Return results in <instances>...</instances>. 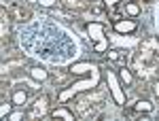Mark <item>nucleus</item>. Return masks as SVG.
Instances as JSON below:
<instances>
[{
  "instance_id": "f257e3e1",
  "label": "nucleus",
  "mask_w": 159,
  "mask_h": 121,
  "mask_svg": "<svg viewBox=\"0 0 159 121\" xmlns=\"http://www.w3.org/2000/svg\"><path fill=\"white\" fill-rule=\"evenodd\" d=\"M98 79H100V74H98V68H96V70L91 72V79H87V81H79V83H74L70 89L61 91V94H60V102H66L68 98H72L74 94H79V91H85V89L96 87V85H98Z\"/></svg>"
},
{
  "instance_id": "f03ea898",
  "label": "nucleus",
  "mask_w": 159,
  "mask_h": 121,
  "mask_svg": "<svg viewBox=\"0 0 159 121\" xmlns=\"http://www.w3.org/2000/svg\"><path fill=\"white\" fill-rule=\"evenodd\" d=\"M87 34L93 38L98 45H96V51L98 53H102V51H106V47H108V43H106V36H104V26L98 24V21H93V24L87 26Z\"/></svg>"
},
{
  "instance_id": "7ed1b4c3",
  "label": "nucleus",
  "mask_w": 159,
  "mask_h": 121,
  "mask_svg": "<svg viewBox=\"0 0 159 121\" xmlns=\"http://www.w3.org/2000/svg\"><path fill=\"white\" fill-rule=\"evenodd\" d=\"M108 85H110V91H112V98H115V102L117 104H125V94H123L121 85L117 81V77L112 72H108Z\"/></svg>"
},
{
  "instance_id": "20e7f679",
  "label": "nucleus",
  "mask_w": 159,
  "mask_h": 121,
  "mask_svg": "<svg viewBox=\"0 0 159 121\" xmlns=\"http://www.w3.org/2000/svg\"><path fill=\"white\" fill-rule=\"evenodd\" d=\"M98 66L96 64H89V62H79V64H72V72L74 74H83V72H93Z\"/></svg>"
},
{
  "instance_id": "39448f33",
  "label": "nucleus",
  "mask_w": 159,
  "mask_h": 121,
  "mask_svg": "<svg viewBox=\"0 0 159 121\" xmlns=\"http://www.w3.org/2000/svg\"><path fill=\"white\" fill-rule=\"evenodd\" d=\"M117 32H134L136 30V21H117L115 24Z\"/></svg>"
},
{
  "instance_id": "423d86ee",
  "label": "nucleus",
  "mask_w": 159,
  "mask_h": 121,
  "mask_svg": "<svg viewBox=\"0 0 159 121\" xmlns=\"http://www.w3.org/2000/svg\"><path fill=\"white\" fill-rule=\"evenodd\" d=\"M110 40L115 43V45H136L138 43V38H123V36H119V34H115V36H110Z\"/></svg>"
},
{
  "instance_id": "0eeeda50",
  "label": "nucleus",
  "mask_w": 159,
  "mask_h": 121,
  "mask_svg": "<svg viewBox=\"0 0 159 121\" xmlns=\"http://www.w3.org/2000/svg\"><path fill=\"white\" fill-rule=\"evenodd\" d=\"M53 117H61V119L74 121V115H72V113H68L66 109H57V110H53Z\"/></svg>"
},
{
  "instance_id": "6e6552de",
  "label": "nucleus",
  "mask_w": 159,
  "mask_h": 121,
  "mask_svg": "<svg viewBox=\"0 0 159 121\" xmlns=\"http://www.w3.org/2000/svg\"><path fill=\"white\" fill-rule=\"evenodd\" d=\"M30 74H32L34 79H38V81H45V79H47V70H43V68H32Z\"/></svg>"
},
{
  "instance_id": "1a4fd4ad",
  "label": "nucleus",
  "mask_w": 159,
  "mask_h": 121,
  "mask_svg": "<svg viewBox=\"0 0 159 121\" xmlns=\"http://www.w3.org/2000/svg\"><path fill=\"white\" fill-rule=\"evenodd\" d=\"M25 100H28L25 91H15V94H13V102H15V104H24Z\"/></svg>"
},
{
  "instance_id": "9d476101",
  "label": "nucleus",
  "mask_w": 159,
  "mask_h": 121,
  "mask_svg": "<svg viewBox=\"0 0 159 121\" xmlns=\"http://www.w3.org/2000/svg\"><path fill=\"white\" fill-rule=\"evenodd\" d=\"M153 109V104H151V102H147V100H140V102H138V104H136V110H151Z\"/></svg>"
},
{
  "instance_id": "9b49d317",
  "label": "nucleus",
  "mask_w": 159,
  "mask_h": 121,
  "mask_svg": "<svg viewBox=\"0 0 159 121\" xmlns=\"http://www.w3.org/2000/svg\"><path fill=\"white\" fill-rule=\"evenodd\" d=\"M125 11L129 13V15H138V13H140V7H138V4H134V2H129V4L125 7Z\"/></svg>"
},
{
  "instance_id": "f8f14e48",
  "label": "nucleus",
  "mask_w": 159,
  "mask_h": 121,
  "mask_svg": "<svg viewBox=\"0 0 159 121\" xmlns=\"http://www.w3.org/2000/svg\"><path fill=\"white\" fill-rule=\"evenodd\" d=\"M121 79L125 81V83H129V81H132V74H129V70H125V68H123V70H121Z\"/></svg>"
},
{
  "instance_id": "ddd939ff",
  "label": "nucleus",
  "mask_w": 159,
  "mask_h": 121,
  "mask_svg": "<svg viewBox=\"0 0 159 121\" xmlns=\"http://www.w3.org/2000/svg\"><path fill=\"white\" fill-rule=\"evenodd\" d=\"M64 2H66L68 7H76V9H81V7H83V2H79V0H64Z\"/></svg>"
},
{
  "instance_id": "4468645a",
  "label": "nucleus",
  "mask_w": 159,
  "mask_h": 121,
  "mask_svg": "<svg viewBox=\"0 0 159 121\" xmlns=\"http://www.w3.org/2000/svg\"><path fill=\"white\" fill-rule=\"evenodd\" d=\"M45 104H47V100H45V98H38V100H36V109L40 110V113H43V109H45Z\"/></svg>"
},
{
  "instance_id": "2eb2a0df",
  "label": "nucleus",
  "mask_w": 159,
  "mask_h": 121,
  "mask_svg": "<svg viewBox=\"0 0 159 121\" xmlns=\"http://www.w3.org/2000/svg\"><path fill=\"white\" fill-rule=\"evenodd\" d=\"M9 110H11V104H2V106H0V115H2V117H7V113H9Z\"/></svg>"
},
{
  "instance_id": "dca6fc26",
  "label": "nucleus",
  "mask_w": 159,
  "mask_h": 121,
  "mask_svg": "<svg viewBox=\"0 0 159 121\" xmlns=\"http://www.w3.org/2000/svg\"><path fill=\"white\" fill-rule=\"evenodd\" d=\"M147 47H155V49L159 51V43H157V40H148V43H147Z\"/></svg>"
},
{
  "instance_id": "f3484780",
  "label": "nucleus",
  "mask_w": 159,
  "mask_h": 121,
  "mask_svg": "<svg viewBox=\"0 0 159 121\" xmlns=\"http://www.w3.org/2000/svg\"><path fill=\"white\" fill-rule=\"evenodd\" d=\"M38 2H40V4H43V7H51V4H53V2H55V0H38Z\"/></svg>"
},
{
  "instance_id": "a211bd4d",
  "label": "nucleus",
  "mask_w": 159,
  "mask_h": 121,
  "mask_svg": "<svg viewBox=\"0 0 159 121\" xmlns=\"http://www.w3.org/2000/svg\"><path fill=\"white\" fill-rule=\"evenodd\" d=\"M11 119H13V121H17V119H21V113H13V115H11Z\"/></svg>"
},
{
  "instance_id": "6ab92c4d",
  "label": "nucleus",
  "mask_w": 159,
  "mask_h": 121,
  "mask_svg": "<svg viewBox=\"0 0 159 121\" xmlns=\"http://www.w3.org/2000/svg\"><path fill=\"white\" fill-rule=\"evenodd\" d=\"M117 2H119V0H106V4H108L110 9H112V7H115V4H117Z\"/></svg>"
}]
</instances>
